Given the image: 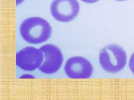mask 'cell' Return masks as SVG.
<instances>
[{
  "instance_id": "1",
  "label": "cell",
  "mask_w": 134,
  "mask_h": 100,
  "mask_svg": "<svg viewBox=\"0 0 134 100\" xmlns=\"http://www.w3.org/2000/svg\"><path fill=\"white\" fill-rule=\"evenodd\" d=\"M52 29L50 23L43 18H28L21 23L20 32L23 39L28 43L37 44L45 42L51 36Z\"/></svg>"
},
{
  "instance_id": "2",
  "label": "cell",
  "mask_w": 134,
  "mask_h": 100,
  "mask_svg": "<svg viewBox=\"0 0 134 100\" xmlns=\"http://www.w3.org/2000/svg\"><path fill=\"white\" fill-rule=\"evenodd\" d=\"M127 54L122 47L116 44H110L100 51L99 62L104 70L116 73L122 70L127 62Z\"/></svg>"
},
{
  "instance_id": "3",
  "label": "cell",
  "mask_w": 134,
  "mask_h": 100,
  "mask_svg": "<svg viewBox=\"0 0 134 100\" xmlns=\"http://www.w3.org/2000/svg\"><path fill=\"white\" fill-rule=\"evenodd\" d=\"M80 4L77 0H53L51 6L53 17L62 22L73 20L78 15Z\"/></svg>"
},
{
  "instance_id": "4",
  "label": "cell",
  "mask_w": 134,
  "mask_h": 100,
  "mask_svg": "<svg viewBox=\"0 0 134 100\" xmlns=\"http://www.w3.org/2000/svg\"><path fill=\"white\" fill-rule=\"evenodd\" d=\"M43 59V53L40 49L29 46L17 52L16 65L23 70L34 71L40 67Z\"/></svg>"
},
{
  "instance_id": "5",
  "label": "cell",
  "mask_w": 134,
  "mask_h": 100,
  "mask_svg": "<svg viewBox=\"0 0 134 100\" xmlns=\"http://www.w3.org/2000/svg\"><path fill=\"white\" fill-rule=\"evenodd\" d=\"M65 72L71 79H88L93 74V68L91 63L81 56L71 57L65 64Z\"/></svg>"
},
{
  "instance_id": "6",
  "label": "cell",
  "mask_w": 134,
  "mask_h": 100,
  "mask_svg": "<svg viewBox=\"0 0 134 100\" xmlns=\"http://www.w3.org/2000/svg\"><path fill=\"white\" fill-rule=\"evenodd\" d=\"M40 49L44 54L45 59L39 68L40 70L48 74L57 72L61 68L63 61L61 50L57 46L51 44L43 45Z\"/></svg>"
},
{
  "instance_id": "7",
  "label": "cell",
  "mask_w": 134,
  "mask_h": 100,
  "mask_svg": "<svg viewBox=\"0 0 134 100\" xmlns=\"http://www.w3.org/2000/svg\"><path fill=\"white\" fill-rule=\"evenodd\" d=\"M129 65L130 70L134 74V52L132 54L129 59Z\"/></svg>"
},
{
  "instance_id": "8",
  "label": "cell",
  "mask_w": 134,
  "mask_h": 100,
  "mask_svg": "<svg viewBox=\"0 0 134 100\" xmlns=\"http://www.w3.org/2000/svg\"><path fill=\"white\" fill-rule=\"evenodd\" d=\"M21 78H34L35 77L30 74H24L20 77Z\"/></svg>"
},
{
  "instance_id": "9",
  "label": "cell",
  "mask_w": 134,
  "mask_h": 100,
  "mask_svg": "<svg viewBox=\"0 0 134 100\" xmlns=\"http://www.w3.org/2000/svg\"><path fill=\"white\" fill-rule=\"evenodd\" d=\"M81 1L85 3L91 4V3H94L97 2L99 0H81Z\"/></svg>"
},
{
  "instance_id": "10",
  "label": "cell",
  "mask_w": 134,
  "mask_h": 100,
  "mask_svg": "<svg viewBox=\"0 0 134 100\" xmlns=\"http://www.w3.org/2000/svg\"><path fill=\"white\" fill-rule=\"evenodd\" d=\"M25 0H16V5H19L21 4V3L23 2Z\"/></svg>"
},
{
  "instance_id": "11",
  "label": "cell",
  "mask_w": 134,
  "mask_h": 100,
  "mask_svg": "<svg viewBox=\"0 0 134 100\" xmlns=\"http://www.w3.org/2000/svg\"><path fill=\"white\" fill-rule=\"evenodd\" d=\"M117 1H126V0H116Z\"/></svg>"
}]
</instances>
